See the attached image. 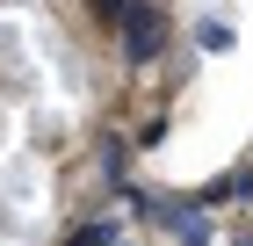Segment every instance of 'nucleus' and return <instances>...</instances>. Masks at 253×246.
Segmentation results:
<instances>
[{
  "label": "nucleus",
  "instance_id": "2",
  "mask_svg": "<svg viewBox=\"0 0 253 246\" xmlns=\"http://www.w3.org/2000/svg\"><path fill=\"white\" fill-rule=\"evenodd\" d=\"M167 239H174V246H217L210 203H203V196H181V203H174V217H167Z\"/></svg>",
  "mask_w": 253,
  "mask_h": 246
},
{
  "label": "nucleus",
  "instance_id": "4",
  "mask_svg": "<svg viewBox=\"0 0 253 246\" xmlns=\"http://www.w3.org/2000/svg\"><path fill=\"white\" fill-rule=\"evenodd\" d=\"M195 44H203V51H232V44H239V29H232L224 15H203V22H195Z\"/></svg>",
  "mask_w": 253,
  "mask_h": 246
},
{
  "label": "nucleus",
  "instance_id": "6",
  "mask_svg": "<svg viewBox=\"0 0 253 246\" xmlns=\"http://www.w3.org/2000/svg\"><path fill=\"white\" fill-rule=\"evenodd\" d=\"M232 203H246V210H253V167H239V174H232Z\"/></svg>",
  "mask_w": 253,
  "mask_h": 246
},
{
  "label": "nucleus",
  "instance_id": "8",
  "mask_svg": "<svg viewBox=\"0 0 253 246\" xmlns=\"http://www.w3.org/2000/svg\"><path fill=\"white\" fill-rule=\"evenodd\" d=\"M123 246H130V239H123Z\"/></svg>",
  "mask_w": 253,
  "mask_h": 246
},
{
  "label": "nucleus",
  "instance_id": "3",
  "mask_svg": "<svg viewBox=\"0 0 253 246\" xmlns=\"http://www.w3.org/2000/svg\"><path fill=\"white\" fill-rule=\"evenodd\" d=\"M65 246H123V210H94L65 232Z\"/></svg>",
  "mask_w": 253,
  "mask_h": 246
},
{
  "label": "nucleus",
  "instance_id": "5",
  "mask_svg": "<svg viewBox=\"0 0 253 246\" xmlns=\"http://www.w3.org/2000/svg\"><path fill=\"white\" fill-rule=\"evenodd\" d=\"M130 7H137V0H87V15H94L101 29H116V22L130 15Z\"/></svg>",
  "mask_w": 253,
  "mask_h": 246
},
{
  "label": "nucleus",
  "instance_id": "1",
  "mask_svg": "<svg viewBox=\"0 0 253 246\" xmlns=\"http://www.w3.org/2000/svg\"><path fill=\"white\" fill-rule=\"evenodd\" d=\"M116 37V51H123V65H159V51L174 44V22H167V7H152V0H137L130 15L109 29Z\"/></svg>",
  "mask_w": 253,
  "mask_h": 246
},
{
  "label": "nucleus",
  "instance_id": "7",
  "mask_svg": "<svg viewBox=\"0 0 253 246\" xmlns=\"http://www.w3.org/2000/svg\"><path fill=\"white\" fill-rule=\"evenodd\" d=\"M224 246H253V225H232V239H224Z\"/></svg>",
  "mask_w": 253,
  "mask_h": 246
}]
</instances>
